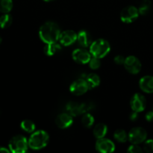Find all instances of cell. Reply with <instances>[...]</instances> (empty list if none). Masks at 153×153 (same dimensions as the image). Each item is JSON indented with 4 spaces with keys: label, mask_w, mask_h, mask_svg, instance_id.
I'll list each match as a JSON object with an SVG mask.
<instances>
[{
    "label": "cell",
    "mask_w": 153,
    "mask_h": 153,
    "mask_svg": "<svg viewBox=\"0 0 153 153\" xmlns=\"http://www.w3.org/2000/svg\"><path fill=\"white\" fill-rule=\"evenodd\" d=\"M73 60L79 64H85L89 63L90 60L91 59V54L84 48H79V49H75L72 54Z\"/></svg>",
    "instance_id": "cell-11"
},
{
    "label": "cell",
    "mask_w": 153,
    "mask_h": 153,
    "mask_svg": "<svg viewBox=\"0 0 153 153\" xmlns=\"http://www.w3.org/2000/svg\"><path fill=\"white\" fill-rule=\"evenodd\" d=\"M61 50V46L58 43H46L45 46L44 53L48 56H52V55H55L57 52H60Z\"/></svg>",
    "instance_id": "cell-18"
},
{
    "label": "cell",
    "mask_w": 153,
    "mask_h": 153,
    "mask_svg": "<svg viewBox=\"0 0 153 153\" xmlns=\"http://www.w3.org/2000/svg\"><path fill=\"white\" fill-rule=\"evenodd\" d=\"M114 137L120 143H125L128 140V135L123 129H117L114 131Z\"/></svg>",
    "instance_id": "cell-21"
},
{
    "label": "cell",
    "mask_w": 153,
    "mask_h": 153,
    "mask_svg": "<svg viewBox=\"0 0 153 153\" xmlns=\"http://www.w3.org/2000/svg\"><path fill=\"white\" fill-rule=\"evenodd\" d=\"M143 150L146 152H153V140H145Z\"/></svg>",
    "instance_id": "cell-27"
},
{
    "label": "cell",
    "mask_w": 153,
    "mask_h": 153,
    "mask_svg": "<svg viewBox=\"0 0 153 153\" xmlns=\"http://www.w3.org/2000/svg\"><path fill=\"white\" fill-rule=\"evenodd\" d=\"M12 16L9 13H4L0 16V27L1 28H8L12 23Z\"/></svg>",
    "instance_id": "cell-23"
},
{
    "label": "cell",
    "mask_w": 153,
    "mask_h": 153,
    "mask_svg": "<svg viewBox=\"0 0 153 153\" xmlns=\"http://www.w3.org/2000/svg\"><path fill=\"white\" fill-rule=\"evenodd\" d=\"M20 127L23 131H26L28 133H32L35 131L36 126L34 123L29 120H25L22 121L20 124Z\"/></svg>",
    "instance_id": "cell-20"
},
{
    "label": "cell",
    "mask_w": 153,
    "mask_h": 153,
    "mask_svg": "<svg viewBox=\"0 0 153 153\" xmlns=\"http://www.w3.org/2000/svg\"><path fill=\"white\" fill-rule=\"evenodd\" d=\"M128 140L133 144H140L146 140L147 132L142 127H134L128 132Z\"/></svg>",
    "instance_id": "cell-6"
},
{
    "label": "cell",
    "mask_w": 153,
    "mask_h": 153,
    "mask_svg": "<svg viewBox=\"0 0 153 153\" xmlns=\"http://www.w3.org/2000/svg\"><path fill=\"white\" fill-rule=\"evenodd\" d=\"M139 85L143 92L152 94L153 93V76H146L141 78L139 82Z\"/></svg>",
    "instance_id": "cell-16"
},
{
    "label": "cell",
    "mask_w": 153,
    "mask_h": 153,
    "mask_svg": "<svg viewBox=\"0 0 153 153\" xmlns=\"http://www.w3.org/2000/svg\"><path fill=\"white\" fill-rule=\"evenodd\" d=\"M127 152L130 153H140L143 152V149L138 144H133L132 143V145H131L128 148Z\"/></svg>",
    "instance_id": "cell-28"
},
{
    "label": "cell",
    "mask_w": 153,
    "mask_h": 153,
    "mask_svg": "<svg viewBox=\"0 0 153 153\" xmlns=\"http://www.w3.org/2000/svg\"><path fill=\"white\" fill-rule=\"evenodd\" d=\"M123 65L127 71L131 74H137L140 71L142 67L140 60L134 55H130L126 58Z\"/></svg>",
    "instance_id": "cell-8"
},
{
    "label": "cell",
    "mask_w": 153,
    "mask_h": 153,
    "mask_svg": "<svg viewBox=\"0 0 153 153\" xmlns=\"http://www.w3.org/2000/svg\"><path fill=\"white\" fill-rule=\"evenodd\" d=\"M82 123L85 128H91L94 123V116L89 113H85L82 118Z\"/></svg>",
    "instance_id": "cell-25"
},
{
    "label": "cell",
    "mask_w": 153,
    "mask_h": 153,
    "mask_svg": "<svg viewBox=\"0 0 153 153\" xmlns=\"http://www.w3.org/2000/svg\"><path fill=\"white\" fill-rule=\"evenodd\" d=\"M93 105L91 103H79L76 102H70L67 104L66 108L69 114L73 117L79 116V115L85 114L90 110H91Z\"/></svg>",
    "instance_id": "cell-5"
},
{
    "label": "cell",
    "mask_w": 153,
    "mask_h": 153,
    "mask_svg": "<svg viewBox=\"0 0 153 153\" xmlns=\"http://www.w3.org/2000/svg\"><path fill=\"white\" fill-rule=\"evenodd\" d=\"M89 86L85 79H78L73 82L70 87V92L76 96H82L89 90Z\"/></svg>",
    "instance_id": "cell-9"
},
{
    "label": "cell",
    "mask_w": 153,
    "mask_h": 153,
    "mask_svg": "<svg viewBox=\"0 0 153 153\" xmlns=\"http://www.w3.org/2000/svg\"><path fill=\"white\" fill-rule=\"evenodd\" d=\"M59 40L63 46H70L77 41V34L73 30H66L61 33Z\"/></svg>",
    "instance_id": "cell-13"
},
{
    "label": "cell",
    "mask_w": 153,
    "mask_h": 153,
    "mask_svg": "<svg viewBox=\"0 0 153 153\" xmlns=\"http://www.w3.org/2000/svg\"><path fill=\"white\" fill-rule=\"evenodd\" d=\"M151 8L150 0H143L139 6V13L141 15H146L149 13Z\"/></svg>",
    "instance_id": "cell-24"
},
{
    "label": "cell",
    "mask_w": 153,
    "mask_h": 153,
    "mask_svg": "<svg viewBox=\"0 0 153 153\" xmlns=\"http://www.w3.org/2000/svg\"><path fill=\"white\" fill-rule=\"evenodd\" d=\"M77 41L82 47L87 48L93 43L91 34L86 30H82L77 34Z\"/></svg>",
    "instance_id": "cell-15"
},
{
    "label": "cell",
    "mask_w": 153,
    "mask_h": 153,
    "mask_svg": "<svg viewBox=\"0 0 153 153\" xmlns=\"http://www.w3.org/2000/svg\"><path fill=\"white\" fill-rule=\"evenodd\" d=\"M131 108L134 111L141 112L145 110L146 107V100L143 95L139 94H135L131 99L130 102Z\"/></svg>",
    "instance_id": "cell-10"
},
{
    "label": "cell",
    "mask_w": 153,
    "mask_h": 153,
    "mask_svg": "<svg viewBox=\"0 0 153 153\" xmlns=\"http://www.w3.org/2000/svg\"><path fill=\"white\" fill-rule=\"evenodd\" d=\"M9 149L13 153H24L27 152L28 141L24 136L16 135L12 137L9 142Z\"/></svg>",
    "instance_id": "cell-4"
},
{
    "label": "cell",
    "mask_w": 153,
    "mask_h": 153,
    "mask_svg": "<svg viewBox=\"0 0 153 153\" xmlns=\"http://www.w3.org/2000/svg\"><path fill=\"white\" fill-rule=\"evenodd\" d=\"M1 41H2V39H1V37H0V44L1 43Z\"/></svg>",
    "instance_id": "cell-33"
},
{
    "label": "cell",
    "mask_w": 153,
    "mask_h": 153,
    "mask_svg": "<svg viewBox=\"0 0 153 153\" xmlns=\"http://www.w3.org/2000/svg\"><path fill=\"white\" fill-rule=\"evenodd\" d=\"M101 66V61H100V58H96V57H93L89 61V67L92 70H97Z\"/></svg>",
    "instance_id": "cell-26"
},
{
    "label": "cell",
    "mask_w": 153,
    "mask_h": 153,
    "mask_svg": "<svg viewBox=\"0 0 153 153\" xmlns=\"http://www.w3.org/2000/svg\"><path fill=\"white\" fill-rule=\"evenodd\" d=\"M49 136L46 131L38 130L34 131L28 139V146L34 150L43 149L48 144Z\"/></svg>",
    "instance_id": "cell-2"
},
{
    "label": "cell",
    "mask_w": 153,
    "mask_h": 153,
    "mask_svg": "<svg viewBox=\"0 0 153 153\" xmlns=\"http://www.w3.org/2000/svg\"><path fill=\"white\" fill-rule=\"evenodd\" d=\"M146 120L148 122H152L153 121V111L147 112L146 114Z\"/></svg>",
    "instance_id": "cell-30"
},
{
    "label": "cell",
    "mask_w": 153,
    "mask_h": 153,
    "mask_svg": "<svg viewBox=\"0 0 153 153\" xmlns=\"http://www.w3.org/2000/svg\"><path fill=\"white\" fill-rule=\"evenodd\" d=\"M10 152V149L3 147V146H0V153H9Z\"/></svg>",
    "instance_id": "cell-32"
},
{
    "label": "cell",
    "mask_w": 153,
    "mask_h": 153,
    "mask_svg": "<svg viewBox=\"0 0 153 153\" xmlns=\"http://www.w3.org/2000/svg\"><path fill=\"white\" fill-rule=\"evenodd\" d=\"M137 119H138V112L133 111V112L130 115V120L132 121H136Z\"/></svg>",
    "instance_id": "cell-31"
},
{
    "label": "cell",
    "mask_w": 153,
    "mask_h": 153,
    "mask_svg": "<svg viewBox=\"0 0 153 153\" xmlns=\"http://www.w3.org/2000/svg\"><path fill=\"white\" fill-rule=\"evenodd\" d=\"M96 149L99 152L108 153L115 150V145L111 140L107 138H100L96 143Z\"/></svg>",
    "instance_id": "cell-12"
},
{
    "label": "cell",
    "mask_w": 153,
    "mask_h": 153,
    "mask_svg": "<svg viewBox=\"0 0 153 153\" xmlns=\"http://www.w3.org/2000/svg\"><path fill=\"white\" fill-rule=\"evenodd\" d=\"M44 1H52V0H44Z\"/></svg>",
    "instance_id": "cell-34"
},
{
    "label": "cell",
    "mask_w": 153,
    "mask_h": 153,
    "mask_svg": "<svg viewBox=\"0 0 153 153\" xmlns=\"http://www.w3.org/2000/svg\"><path fill=\"white\" fill-rule=\"evenodd\" d=\"M111 46L108 42L105 39H98L90 46V52L93 57L102 58L109 53Z\"/></svg>",
    "instance_id": "cell-3"
},
{
    "label": "cell",
    "mask_w": 153,
    "mask_h": 153,
    "mask_svg": "<svg viewBox=\"0 0 153 153\" xmlns=\"http://www.w3.org/2000/svg\"><path fill=\"white\" fill-rule=\"evenodd\" d=\"M85 80L88 82L90 89L97 88L100 84V76L96 74V73H90V74H88Z\"/></svg>",
    "instance_id": "cell-19"
},
{
    "label": "cell",
    "mask_w": 153,
    "mask_h": 153,
    "mask_svg": "<svg viewBox=\"0 0 153 153\" xmlns=\"http://www.w3.org/2000/svg\"><path fill=\"white\" fill-rule=\"evenodd\" d=\"M73 123V116L69 113H62L58 115L55 119L57 126L62 129L69 128Z\"/></svg>",
    "instance_id": "cell-14"
},
{
    "label": "cell",
    "mask_w": 153,
    "mask_h": 153,
    "mask_svg": "<svg viewBox=\"0 0 153 153\" xmlns=\"http://www.w3.org/2000/svg\"><path fill=\"white\" fill-rule=\"evenodd\" d=\"M13 7L12 0H0V12L8 13Z\"/></svg>",
    "instance_id": "cell-22"
},
{
    "label": "cell",
    "mask_w": 153,
    "mask_h": 153,
    "mask_svg": "<svg viewBox=\"0 0 153 153\" xmlns=\"http://www.w3.org/2000/svg\"><path fill=\"white\" fill-rule=\"evenodd\" d=\"M126 58L123 55H117L114 58V62L118 65H123L124 64Z\"/></svg>",
    "instance_id": "cell-29"
},
{
    "label": "cell",
    "mask_w": 153,
    "mask_h": 153,
    "mask_svg": "<svg viewBox=\"0 0 153 153\" xmlns=\"http://www.w3.org/2000/svg\"><path fill=\"white\" fill-rule=\"evenodd\" d=\"M93 132L96 138H102L108 133V126L105 123H98L95 126Z\"/></svg>",
    "instance_id": "cell-17"
},
{
    "label": "cell",
    "mask_w": 153,
    "mask_h": 153,
    "mask_svg": "<svg viewBox=\"0 0 153 153\" xmlns=\"http://www.w3.org/2000/svg\"><path fill=\"white\" fill-rule=\"evenodd\" d=\"M61 33L58 24L51 21L43 23L39 30L40 40L45 43H56L59 40Z\"/></svg>",
    "instance_id": "cell-1"
},
{
    "label": "cell",
    "mask_w": 153,
    "mask_h": 153,
    "mask_svg": "<svg viewBox=\"0 0 153 153\" xmlns=\"http://www.w3.org/2000/svg\"><path fill=\"white\" fill-rule=\"evenodd\" d=\"M139 10L133 5H128L124 7L120 13V19L125 23H131L137 19Z\"/></svg>",
    "instance_id": "cell-7"
}]
</instances>
